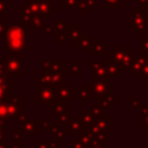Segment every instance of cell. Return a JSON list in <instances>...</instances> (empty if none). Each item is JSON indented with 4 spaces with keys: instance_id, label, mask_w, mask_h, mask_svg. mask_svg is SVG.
Returning a JSON list of instances; mask_svg holds the SVG:
<instances>
[{
    "instance_id": "14",
    "label": "cell",
    "mask_w": 148,
    "mask_h": 148,
    "mask_svg": "<svg viewBox=\"0 0 148 148\" xmlns=\"http://www.w3.org/2000/svg\"><path fill=\"white\" fill-rule=\"evenodd\" d=\"M118 102V95L114 92H109L101 98H98V103H101L105 109H111L114 103Z\"/></svg>"
},
{
    "instance_id": "34",
    "label": "cell",
    "mask_w": 148,
    "mask_h": 148,
    "mask_svg": "<svg viewBox=\"0 0 148 148\" xmlns=\"http://www.w3.org/2000/svg\"><path fill=\"white\" fill-rule=\"evenodd\" d=\"M51 126V123L49 119H40L39 120V128L40 130H49Z\"/></svg>"
},
{
    "instance_id": "10",
    "label": "cell",
    "mask_w": 148,
    "mask_h": 148,
    "mask_svg": "<svg viewBox=\"0 0 148 148\" xmlns=\"http://www.w3.org/2000/svg\"><path fill=\"white\" fill-rule=\"evenodd\" d=\"M66 125V133L67 134H75L80 135L86 132V126L79 120V119H68Z\"/></svg>"
},
{
    "instance_id": "40",
    "label": "cell",
    "mask_w": 148,
    "mask_h": 148,
    "mask_svg": "<svg viewBox=\"0 0 148 148\" xmlns=\"http://www.w3.org/2000/svg\"><path fill=\"white\" fill-rule=\"evenodd\" d=\"M39 1H43V2H49V3H52L53 0H39Z\"/></svg>"
},
{
    "instance_id": "25",
    "label": "cell",
    "mask_w": 148,
    "mask_h": 148,
    "mask_svg": "<svg viewBox=\"0 0 148 148\" xmlns=\"http://www.w3.org/2000/svg\"><path fill=\"white\" fill-rule=\"evenodd\" d=\"M7 126L5 123V119L0 118V141L7 142Z\"/></svg>"
},
{
    "instance_id": "27",
    "label": "cell",
    "mask_w": 148,
    "mask_h": 148,
    "mask_svg": "<svg viewBox=\"0 0 148 148\" xmlns=\"http://www.w3.org/2000/svg\"><path fill=\"white\" fill-rule=\"evenodd\" d=\"M138 77H139L140 82H145L146 80H148V61L143 65V67H142V69H141V72H140Z\"/></svg>"
},
{
    "instance_id": "37",
    "label": "cell",
    "mask_w": 148,
    "mask_h": 148,
    "mask_svg": "<svg viewBox=\"0 0 148 148\" xmlns=\"http://www.w3.org/2000/svg\"><path fill=\"white\" fill-rule=\"evenodd\" d=\"M35 148H49V146H47V142L46 141H44V142H42V141H35Z\"/></svg>"
},
{
    "instance_id": "23",
    "label": "cell",
    "mask_w": 148,
    "mask_h": 148,
    "mask_svg": "<svg viewBox=\"0 0 148 148\" xmlns=\"http://www.w3.org/2000/svg\"><path fill=\"white\" fill-rule=\"evenodd\" d=\"M75 96L79 97L82 103H87V102H88V98L90 97V96H89V92H88V90H87V88H84V89H83V88H77V89H75Z\"/></svg>"
},
{
    "instance_id": "3",
    "label": "cell",
    "mask_w": 148,
    "mask_h": 148,
    "mask_svg": "<svg viewBox=\"0 0 148 148\" xmlns=\"http://www.w3.org/2000/svg\"><path fill=\"white\" fill-rule=\"evenodd\" d=\"M134 59L133 52L128 51L127 47H114L109 54V61L117 64L121 72H127Z\"/></svg>"
},
{
    "instance_id": "29",
    "label": "cell",
    "mask_w": 148,
    "mask_h": 148,
    "mask_svg": "<svg viewBox=\"0 0 148 148\" xmlns=\"http://www.w3.org/2000/svg\"><path fill=\"white\" fill-rule=\"evenodd\" d=\"M79 0H61V8H72L76 7Z\"/></svg>"
},
{
    "instance_id": "19",
    "label": "cell",
    "mask_w": 148,
    "mask_h": 148,
    "mask_svg": "<svg viewBox=\"0 0 148 148\" xmlns=\"http://www.w3.org/2000/svg\"><path fill=\"white\" fill-rule=\"evenodd\" d=\"M105 68H106V75H108V77H109V76H114V75H118V74L121 72L120 67H119L117 64L111 62V61H108V62H106Z\"/></svg>"
},
{
    "instance_id": "7",
    "label": "cell",
    "mask_w": 148,
    "mask_h": 148,
    "mask_svg": "<svg viewBox=\"0 0 148 148\" xmlns=\"http://www.w3.org/2000/svg\"><path fill=\"white\" fill-rule=\"evenodd\" d=\"M7 105V114L8 118H13V119H17V117L23 112V99L21 97H18L17 95L13 94L6 102Z\"/></svg>"
},
{
    "instance_id": "20",
    "label": "cell",
    "mask_w": 148,
    "mask_h": 148,
    "mask_svg": "<svg viewBox=\"0 0 148 148\" xmlns=\"http://www.w3.org/2000/svg\"><path fill=\"white\" fill-rule=\"evenodd\" d=\"M67 69L69 71L72 76L75 77L81 76V61H72L71 65L67 67Z\"/></svg>"
},
{
    "instance_id": "5",
    "label": "cell",
    "mask_w": 148,
    "mask_h": 148,
    "mask_svg": "<svg viewBox=\"0 0 148 148\" xmlns=\"http://www.w3.org/2000/svg\"><path fill=\"white\" fill-rule=\"evenodd\" d=\"M65 71L60 72H40L38 77H35V81L40 83L42 86H59L65 82Z\"/></svg>"
},
{
    "instance_id": "38",
    "label": "cell",
    "mask_w": 148,
    "mask_h": 148,
    "mask_svg": "<svg viewBox=\"0 0 148 148\" xmlns=\"http://www.w3.org/2000/svg\"><path fill=\"white\" fill-rule=\"evenodd\" d=\"M0 148H9V146H7V143H6V142L0 141Z\"/></svg>"
},
{
    "instance_id": "13",
    "label": "cell",
    "mask_w": 148,
    "mask_h": 148,
    "mask_svg": "<svg viewBox=\"0 0 148 148\" xmlns=\"http://www.w3.org/2000/svg\"><path fill=\"white\" fill-rule=\"evenodd\" d=\"M65 32H66L67 38L71 40V43L73 45H75V43L77 42V39L81 36V27L80 25H68Z\"/></svg>"
},
{
    "instance_id": "31",
    "label": "cell",
    "mask_w": 148,
    "mask_h": 148,
    "mask_svg": "<svg viewBox=\"0 0 148 148\" xmlns=\"http://www.w3.org/2000/svg\"><path fill=\"white\" fill-rule=\"evenodd\" d=\"M128 102H130V106H131L132 109H139L140 105H141L140 99H139L138 97H131V98L128 99Z\"/></svg>"
},
{
    "instance_id": "22",
    "label": "cell",
    "mask_w": 148,
    "mask_h": 148,
    "mask_svg": "<svg viewBox=\"0 0 148 148\" xmlns=\"http://www.w3.org/2000/svg\"><path fill=\"white\" fill-rule=\"evenodd\" d=\"M50 130H51V132H52V134L53 135H56V138H57V140H62L65 136H66V131L65 130H62L59 125H51L50 126Z\"/></svg>"
},
{
    "instance_id": "36",
    "label": "cell",
    "mask_w": 148,
    "mask_h": 148,
    "mask_svg": "<svg viewBox=\"0 0 148 148\" xmlns=\"http://www.w3.org/2000/svg\"><path fill=\"white\" fill-rule=\"evenodd\" d=\"M89 148H106V143H102V142H98V141H94L92 145H91Z\"/></svg>"
},
{
    "instance_id": "16",
    "label": "cell",
    "mask_w": 148,
    "mask_h": 148,
    "mask_svg": "<svg viewBox=\"0 0 148 148\" xmlns=\"http://www.w3.org/2000/svg\"><path fill=\"white\" fill-rule=\"evenodd\" d=\"M91 52L94 56H103L106 53L108 49H106V42L105 40H96L92 42L91 45Z\"/></svg>"
},
{
    "instance_id": "17",
    "label": "cell",
    "mask_w": 148,
    "mask_h": 148,
    "mask_svg": "<svg viewBox=\"0 0 148 148\" xmlns=\"http://www.w3.org/2000/svg\"><path fill=\"white\" fill-rule=\"evenodd\" d=\"M91 45H92V39L90 36H80V38L77 39V42L75 43V46H76V50H90L91 49Z\"/></svg>"
},
{
    "instance_id": "26",
    "label": "cell",
    "mask_w": 148,
    "mask_h": 148,
    "mask_svg": "<svg viewBox=\"0 0 148 148\" xmlns=\"http://www.w3.org/2000/svg\"><path fill=\"white\" fill-rule=\"evenodd\" d=\"M13 143L14 145H18L22 146L23 145V140H22V133L20 130H16L13 132Z\"/></svg>"
},
{
    "instance_id": "15",
    "label": "cell",
    "mask_w": 148,
    "mask_h": 148,
    "mask_svg": "<svg viewBox=\"0 0 148 148\" xmlns=\"http://www.w3.org/2000/svg\"><path fill=\"white\" fill-rule=\"evenodd\" d=\"M106 62L108 61H99V64L97 65V67L91 72L94 80H108L106 68H105Z\"/></svg>"
},
{
    "instance_id": "41",
    "label": "cell",
    "mask_w": 148,
    "mask_h": 148,
    "mask_svg": "<svg viewBox=\"0 0 148 148\" xmlns=\"http://www.w3.org/2000/svg\"><path fill=\"white\" fill-rule=\"evenodd\" d=\"M143 83H145V87H146V88H148V80H146Z\"/></svg>"
},
{
    "instance_id": "42",
    "label": "cell",
    "mask_w": 148,
    "mask_h": 148,
    "mask_svg": "<svg viewBox=\"0 0 148 148\" xmlns=\"http://www.w3.org/2000/svg\"><path fill=\"white\" fill-rule=\"evenodd\" d=\"M1 72H3V71H2V66H1V62H0V73H1Z\"/></svg>"
},
{
    "instance_id": "8",
    "label": "cell",
    "mask_w": 148,
    "mask_h": 148,
    "mask_svg": "<svg viewBox=\"0 0 148 148\" xmlns=\"http://www.w3.org/2000/svg\"><path fill=\"white\" fill-rule=\"evenodd\" d=\"M57 101L62 103V104H67L72 101L73 97H75V89H73L71 87V84L68 83H61L57 87Z\"/></svg>"
},
{
    "instance_id": "33",
    "label": "cell",
    "mask_w": 148,
    "mask_h": 148,
    "mask_svg": "<svg viewBox=\"0 0 148 148\" xmlns=\"http://www.w3.org/2000/svg\"><path fill=\"white\" fill-rule=\"evenodd\" d=\"M72 148H87V146L81 141V139L77 136V139L72 141Z\"/></svg>"
},
{
    "instance_id": "39",
    "label": "cell",
    "mask_w": 148,
    "mask_h": 148,
    "mask_svg": "<svg viewBox=\"0 0 148 148\" xmlns=\"http://www.w3.org/2000/svg\"><path fill=\"white\" fill-rule=\"evenodd\" d=\"M9 148H22V146H18V145H12V146H9Z\"/></svg>"
},
{
    "instance_id": "12",
    "label": "cell",
    "mask_w": 148,
    "mask_h": 148,
    "mask_svg": "<svg viewBox=\"0 0 148 148\" xmlns=\"http://www.w3.org/2000/svg\"><path fill=\"white\" fill-rule=\"evenodd\" d=\"M76 119H79L84 126H87V125L94 123L96 118H95L91 109H83V110H81L80 113L76 114Z\"/></svg>"
},
{
    "instance_id": "11",
    "label": "cell",
    "mask_w": 148,
    "mask_h": 148,
    "mask_svg": "<svg viewBox=\"0 0 148 148\" xmlns=\"http://www.w3.org/2000/svg\"><path fill=\"white\" fill-rule=\"evenodd\" d=\"M21 133H25V134H38L39 133V120H27L22 124H20V128Z\"/></svg>"
},
{
    "instance_id": "24",
    "label": "cell",
    "mask_w": 148,
    "mask_h": 148,
    "mask_svg": "<svg viewBox=\"0 0 148 148\" xmlns=\"http://www.w3.org/2000/svg\"><path fill=\"white\" fill-rule=\"evenodd\" d=\"M49 109H50V111H51L53 114H57V113H60V112L65 111L67 108H66V105H65V104H62V103H60V102L56 101L54 103H52V104L49 106Z\"/></svg>"
},
{
    "instance_id": "28",
    "label": "cell",
    "mask_w": 148,
    "mask_h": 148,
    "mask_svg": "<svg viewBox=\"0 0 148 148\" xmlns=\"http://www.w3.org/2000/svg\"><path fill=\"white\" fill-rule=\"evenodd\" d=\"M7 28H8L7 20L3 18V17H0V39H3L5 38V34H6Z\"/></svg>"
},
{
    "instance_id": "21",
    "label": "cell",
    "mask_w": 148,
    "mask_h": 148,
    "mask_svg": "<svg viewBox=\"0 0 148 148\" xmlns=\"http://www.w3.org/2000/svg\"><path fill=\"white\" fill-rule=\"evenodd\" d=\"M68 119H71V110L69 109H66L65 111L56 114V123H57V125L66 124Z\"/></svg>"
},
{
    "instance_id": "4",
    "label": "cell",
    "mask_w": 148,
    "mask_h": 148,
    "mask_svg": "<svg viewBox=\"0 0 148 148\" xmlns=\"http://www.w3.org/2000/svg\"><path fill=\"white\" fill-rule=\"evenodd\" d=\"M57 87L58 86H39L35 88V103H44L47 108L57 101Z\"/></svg>"
},
{
    "instance_id": "32",
    "label": "cell",
    "mask_w": 148,
    "mask_h": 148,
    "mask_svg": "<svg viewBox=\"0 0 148 148\" xmlns=\"http://www.w3.org/2000/svg\"><path fill=\"white\" fill-rule=\"evenodd\" d=\"M7 9H8L7 0H0V17H2V15L7 13Z\"/></svg>"
},
{
    "instance_id": "6",
    "label": "cell",
    "mask_w": 148,
    "mask_h": 148,
    "mask_svg": "<svg viewBox=\"0 0 148 148\" xmlns=\"http://www.w3.org/2000/svg\"><path fill=\"white\" fill-rule=\"evenodd\" d=\"M87 90L90 97L101 98L102 96L112 92V83L108 80H94L87 84Z\"/></svg>"
},
{
    "instance_id": "9",
    "label": "cell",
    "mask_w": 148,
    "mask_h": 148,
    "mask_svg": "<svg viewBox=\"0 0 148 148\" xmlns=\"http://www.w3.org/2000/svg\"><path fill=\"white\" fill-rule=\"evenodd\" d=\"M147 61H148V57H145V56H140V57L134 58L133 61H132V64H131V66H130V68H128V71H127L128 75H130L131 77H133V76H139V74H140V72H141L143 65H145Z\"/></svg>"
},
{
    "instance_id": "1",
    "label": "cell",
    "mask_w": 148,
    "mask_h": 148,
    "mask_svg": "<svg viewBox=\"0 0 148 148\" xmlns=\"http://www.w3.org/2000/svg\"><path fill=\"white\" fill-rule=\"evenodd\" d=\"M3 50L8 53H22L28 49L27 29L21 25H9L5 34Z\"/></svg>"
},
{
    "instance_id": "2",
    "label": "cell",
    "mask_w": 148,
    "mask_h": 148,
    "mask_svg": "<svg viewBox=\"0 0 148 148\" xmlns=\"http://www.w3.org/2000/svg\"><path fill=\"white\" fill-rule=\"evenodd\" d=\"M2 71L9 76H22L23 56L22 53H8L1 60Z\"/></svg>"
},
{
    "instance_id": "30",
    "label": "cell",
    "mask_w": 148,
    "mask_h": 148,
    "mask_svg": "<svg viewBox=\"0 0 148 148\" xmlns=\"http://www.w3.org/2000/svg\"><path fill=\"white\" fill-rule=\"evenodd\" d=\"M140 128L148 130V113L145 116H140Z\"/></svg>"
},
{
    "instance_id": "35",
    "label": "cell",
    "mask_w": 148,
    "mask_h": 148,
    "mask_svg": "<svg viewBox=\"0 0 148 148\" xmlns=\"http://www.w3.org/2000/svg\"><path fill=\"white\" fill-rule=\"evenodd\" d=\"M47 142V146L49 148H60V143H59V140H52V141H46Z\"/></svg>"
},
{
    "instance_id": "18",
    "label": "cell",
    "mask_w": 148,
    "mask_h": 148,
    "mask_svg": "<svg viewBox=\"0 0 148 148\" xmlns=\"http://www.w3.org/2000/svg\"><path fill=\"white\" fill-rule=\"evenodd\" d=\"M91 111L95 116L96 119H103V118H106L108 117V109H105L101 103H95L92 106H91Z\"/></svg>"
}]
</instances>
